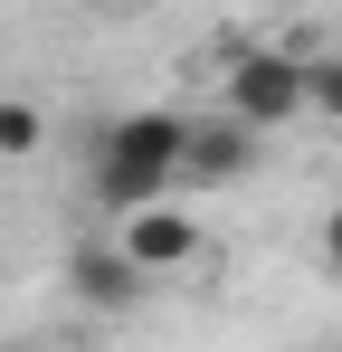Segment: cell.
Listing matches in <instances>:
<instances>
[{"label": "cell", "instance_id": "cell-5", "mask_svg": "<svg viewBox=\"0 0 342 352\" xmlns=\"http://www.w3.org/2000/svg\"><path fill=\"white\" fill-rule=\"evenodd\" d=\"M67 286L86 295V305H105V314H124V305H143L152 276H143L124 248H76V257H67Z\"/></svg>", "mask_w": 342, "mask_h": 352}, {"label": "cell", "instance_id": "cell-3", "mask_svg": "<svg viewBox=\"0 0 342 352\" xmlns=\"http://www.w3.org/2000/svg\"><path fill=\"white\" fill-rule=\"evenodd\" d=\"M114 248H124V257H133L152 286H171V276H190V267L209 257V229H200V210H181V190H171V200H143V210H124Z\"/></svg>", "mask_w": 342, "mask_h": 352}, {"label": "cell", "instance_id": "cell-9", "mask_svg": "<svg viewBox=\"0 0 342 352\" xmlns=\"http://www.w3.org/2000/svg\"><path fill=\"white\" fill-rule=\"evenodd\" d=\"M86 10H105V19H133V10H152V0H86Z\"/></svg>", "mask_w": 342, "mask_h": 352}, {"label": "cell", "instance_id": "cell-6", "mask_svg": "<svg viewBox=\"0 0 342 352\" xmlns=\"http://www.w3.org/2000/svg\"><path fill=\"white\" fill-rule=\"evenodd\" d=\"M48 143V105L38 96H0V162H29Z\"/></svg>", "mask_w": 342, "mask_h": 352}, {"label": "cell", "instance_id": "cell-4", "mask_svg": "<svg viewBox=\"0 0 342 352\" xmlns=\"http://www.w3.org/2000/svg\"><path fill=\"white\" fill-rule=\"evenodd\" d=\"M247 172H257V124H238L228 105L190 115V133H181V190H228Z\"/></svg>", "mask_w": 342, "mask_h": 352}, {"label": "cell", "instance_id": "cell-1", "mask_svg": "<svg viewBox=\"0 0 342 352\" xmlns=\"http://www.w3.org/2000/svg\"><path fill=\"white\" fill-rule=\"evenodd\" d=\"M181 133L190 115H171V105H133V115L105 124V143H95V162H86V190H95V210H143V200H171L181 190Z\"/></svg>", "mask_w": 342, "mask_h": 352}, {"label": "cell", "instance_id": "cell-7", "mask_svg": "<svg viewBox=\"0 0 342 352\" xmlns=\"http://www.w3.org/2000/svg\"><path fill=\"white\" fill-rule=\"evenodd\" d=\"M304 115H323L342 133V48H314L304 58Z\"/></svg>", "mask_w": 342, "mask_h": 352}, {"label": "cell", "instance_id": "cell-8", "mask_svg": "<svg viewBox=\"0 0 342 352\" xmlns=\"http://www.w3.org/2000/svg\"><path fill=\"white\" fill-rule=\"evenodd\" d=\"M314 257H323V276H342V200L323 210V229H314Z\"/></svg>", "mask_w": 342, "mask_h": 352}, {"label": "cell", "instance_id": "cell-2", "mask_svg": "<svg viewBox=\"0 0 342 352\" xmlns=\"http://www.w3.org/2000/svg\"><path fill=\"white\" fill-rule=\"evenodd\" d=\"M219 105H228L238 124H257V133L295 124V115H304V48H276V38L228 48V67H219Z\"/></svg>", "mask_w": 342, "mask_h": 352}]
</instances>
